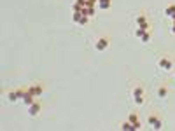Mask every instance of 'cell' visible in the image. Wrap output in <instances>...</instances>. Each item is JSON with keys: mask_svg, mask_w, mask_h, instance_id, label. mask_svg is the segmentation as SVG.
<instances>
[{"mask_svg": "<svg viewBox=\"0 0 175 131\" xmlns=\"http://www.w3.org/2000/svg\"><path fill=\"white\" fill-rule=\"evenodd\" d=\"M158 67L161 68V70H172L174 68V61L170 59V58H166V56H161L159 58V61H158Z\"/></svg>", "mask_w": 175, "mask_h": 131, "instance_id": "1", "label": "cell"}, {"mask_svg": "<svg viewBox=\"0 0 175 131\" xmlns=\"http://www.w3.org/2000/svg\"><path fill=\"white\" fill-rule=\"evenodd\" d=\"M147 124L156 131H159L163 128V121H161V117H158V115H151V117L147 119Z\"/></svg>", "mask_w": 175, "mask_h": 131, "instance_id": "2", "label": "cell"}, {"mask_svg": "<svg viewBox=\"0 0 175 131\" xmlns=\"http://www.w3.org/2000/svg\"><path fill=\"white\" fill-rule=\"evenodd\" d=\"M107 47H109V38L102 37V38H98L97 42H95V49L100 51V53H102V51H105Z\"/></svg>", "mask_w": 175, "mask_h": 131, "instance_id": "3", "label": "cell"}, {"mask_svg": "<svg viewBox=\"0 0 175 131\" xmlns=\"http://www.w3.org/2000/svg\"><path fill=\"white\" fill-rule=\"evenodd\" d=\"M28 114H30L32 117H37V115H39L40 114V103L39 101H33V103L28 107Z\"/></svg>", "mask_w": 175, "mask_h": 131, "instance_id": "4", "label": "cell"}, {"mask_svg": "<svg viewBox=\"0 0 175 131\" xmlns=\"http://www.w3.org/2000/svg\"><path fill=\"white\" fill-rule=\"evenodd\" d=\"M28 91H30V94H33L35 98H39V96H42V93H44V88H42L40 84H35V86H30Z\"/></svg>", "mask_w": 175, "mask_h": 131, "instance_id": "5", "label": "cell"}, {"mask_svg": "<svg viewBox=\"0 0 175 131\" xmlns=\"http://www.w3.org/2000/svg\"><path fill=\"white\" fill-rule=\"evenodd\" d=\"M128 121L133 124V128H135V130H140V128H142V122H140V119H138V115H137V114H131V115L128 117Z\"/></svg>", "mask_w": 175, "mask_h": 131, "instance_id": "6", "label": "cell"}, {"mask_svg": "<svg viewBox=\"0 0 175 131\" xmlns=\"http://www.w3.org/2000/svg\"><path fill=\"white\" fill-rule=\"evenodd\" d=\"M84 7H88V2H86V0H76V2H74V5H72L74 12H76V11H82Z\"/></svg>", "mask_w": 175, "mask_h": 131, "instance_id": "7", "label": "cell"}, {"mask_svg": "<svg viewBox=\"0 0 175 131\" xmlns=\"http://www.w3.org/2000/svg\"><path fill=\"white\" fill-rule=\"evenodd\" d=\"M147 32H149V23H145V25H140V26L137 28L135 35H137L138 38H140L142 35H144V33H147Z\"/></svg>", "mask_w": 175, "mask_h": 131, "instance_id": "8", "label": "cell"}, {"mask_svg": "<svg viewBox=\"0 0 175 131\" xmlns=\"http://www.w3.org/2000/svg\"><path fill=\"white\" fill-rule=\"evenodd\" d=\"M21 101H23V103H25L26 107H30V105H32V103L35 101V96H33V94H30V91H28V93L25 94V98H23Z\"/></svg>", "mask_w": 175, "mask_h": 131, "instance_id": "9", "label": "cell"}, {"mask_svg": "<svg viewBox=\"0 0 175 131\" xmlns=\"http://www.w3.org/2000/svg\"><path fill=\"white\" fill-rule=\"evenodd\" d=\"M7 100H9L11 103H16L21 98H20V94H18V91H9V93H7Z\"/></svg>", "mask_w": 175, "mask_h": 131, "instance_id": "10", "label": "cell"}, {"mask_svg": "<svg viewBox=\"0 0 175 131\" xmlns=\"http://www.w3.org/2000/svg\"><path fill=\"white\" fill-rule=\"evenodd\" d=\"M82 14L88 16V18H93V16H95V7H91V5L84 7V9H82Z\"/></svg>", "mask_w": 175, "mask_h": 131, "instance_id": "11", "label": "cell"}, {"mask_svg": "<svg viewBox=\"0 0 175 131\" xmlns=\"http://www.w3.org/2000/svg\"><path fill=\"white\" fill-rule=\"evenodd\" d=\"M110 4H112V0H98V7H100L102 11L109 9V7H110Z\"/></svg>", "mask_w": 175, "mask_h": 131, "instance_id": "12", "label": "cell"}, {"mask_svg": "<svg viewBox=\"0 0 175 131\" xmlns=\"http://www.w3.org/2000/svg\"><path fill=\"white\" fill-rule=\"evenodd\" d=\"M131 96H133V98H137V96H144V88H142V86H137V88H133Z\"/></svg>", "mask_w": 175, "mask_h": 131, "instance_id": "13", "label": "cell"}, {"mask_svg": "<svg viewBox=\"0 0 175 131\" xmlns=\"http://www.w3.org/2000/svg\"><path fill=\"white\" fill-rule=\"evenodd\" d=\"M135 21H137V25H138V26H140V25H145V23H149V19H147V16H145V14H138Z\"/></svg>", "mask_w": 175, "mask_h": 131, "instance_id": "14", "label": "cell"}, {"mask_svg": "<svg viewBox=\"0 0 175 131\" xmlns=\"http://www.w3.org/2000/svg\"><path fill=\"white\" fill-rule=\"evenodd\" d=\"M158 94H159V98H166V96H168V89H166L165 86H161V88L158 89Z\"/></svg>", "mask_w": 175, "mask_h": 131, "instance_id": "15", "label": "cell"}, {"mask_svg": "<svg viewBox=\"0 0 175 131\" xmlns=\"http://www.w3.org/2000/svg\"><path fill=\"white\" fill-rule=\"evenodd\" d=\"M121 130H124V131H133L135 128H133V124L128 121V122H123V126H121Z\"/></svg>", "mask_w": 175, "mask_h": 131, "instance_id": "16", "label": "cell"}, {"mask_svg": "<svg viewBox=\"0 0 175 131\" xmlns=\"http://www.w3.org/2000/svg\"><path fill=\"white\" fill-rule=\"evenodd\" d=\"M81 18H82V11H76V12H74V16H72L74 23H77V25H79V21H81Z\"/></svg>", "mask_w": 175, "mask_h": 131, "instance_id": "17", "label": "cell"}, {"mask_svg": "<svg viewBox=\"0 0 175 131\" xmlns=\"http://www.w3.org/2000/svg\"><path fill=\"white\" fill-rule=\"evenodd\" d=\"M174 12H175V5H168V7H166V11H165V14H166L168 18H172V16H174Z\"/></svg>", "mask_w": 175, "mask_h": 131, "instance_id": "18", "label": "cell"}, {"mask_svg": "<svg viewBox=\"0 0 175 131\" xmlns=\"http://www.w3.org/2000/svg\"><path fill=\"white\" fill-rule=\"evenodd\" d=\"M133 101H135V105L140 107V105H144V103H145V98H144V96H137V98H133Z\"/></svg>", "mask_w": 175, "mask_h": 131, "instance_id": "19", "label": "cell"}, {"mask_svg": "<svg viewBox=\"0 0 175 131\" xmlns=\"http://www.w3.org/2000/svg\"><path fill=\"white\" fill-rule=\"evenodd\" d=\"M140 40H142L144 44H147V42H151V33H149V32H147V33H144V35L140 37Z\"/></svg>", "mask_w": 175, "mask_h": 131, "instance_id": "20", "label": "cell"}, {"mask_svg": "<svg viewBox=\"0 0 175 131\" xmlns=\"http://www.w3.org/2000/svg\"><path fill=\"white\" fill-rule=\"evenodd\" d=\"M88 21H89V18L82 14V18H81V21H79V25H81V26H86V25H88Z\"/></svg>", "mask_w": 175, "mask_h": 131, "instance_id": "21", "label": "cell"}, {"mask_svg": "<svg viewBox=\"0 0 175 131\" xmlns=\"http://www.w3.org/2000/svg\"><path fill=\"white\" fill-rule=\"evenodd\" d=\"M28 93V89H23V88H21V89H18V94H20V98L21 100H23V98H25V94Z\"/></svg>", "mask_w": 175, "mask_h": 131, "instance_id": "22", "label": "cell"}, {"mask_svg": "<svg viewBox=\"0 0 175 131\" xmlns=\"http://www.w3.org/2000/svg\"><path fill=\"white\" fill-rule=\"evenodd\" d=\"M86 2H88V5H91V7L98 5V0H86Z\"/></svg>", "mask_w": 175, "mask_h": 131, "instance_id": "23", "label": "cell"}, {"mask_svg": "<svg viewBox=\"0 0 175 131\" xmlns=\"http://www.w3.org/2000/svg\"><path fill=\"white\" fill-rule=\"evenodd\" d=\"M172 33L175 35V21H174V25H172Z\"/></svg>", "mask_w": 175, "mask_h": 131, "instance_id": "24", "label": "cell"}, {"mask_svg": "<svg viewBox=\"0 0 175 131\" xmlns=\"http://www.w3.org/2000/svg\"><path fill=\"white\" fill-rule=\"evenodd\" d=\"M170 19H172V21H175V12H174V16H172V18H170Z\"/></svg>", "mask_w": 175, "mask_h": 131, "instance_id": "25", "label": "cell"}]
</instances>
